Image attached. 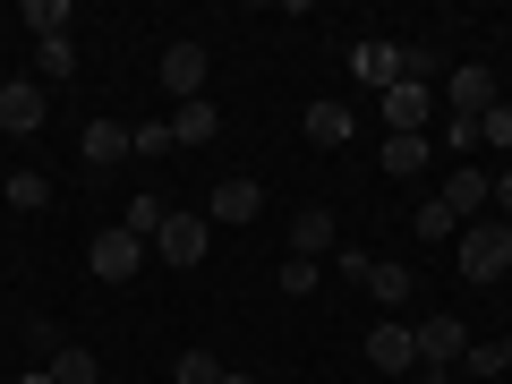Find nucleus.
Wrapping results in <instances>:
<instances>
[{
  "mask_svg": "<svg viewBox=\"0 0 512 384\" xmlns=\"http://www.w3.org/2000/svg\"><path fill=\"white\" fill-rule=\"evenodd\" d=\"M86 265H94V282H128L137 265H146V239H137V231H94Z\"/></svg>",
  "mask_w": 512,
  "mask_h": 384,
  "instance_id": "6e6552de",
  "label": "nucleus"
},
{
  "mask_svg": "<svg viewBox=\"0 0 512 384\" xmlns=\"http://www.w3.org/2000/svg\"><path fill=\"white\" fill-rule=\"evenodd\" d=\"M94 376H103V359H94V350H77V342L52 350V384H94Z\"/></svg>",
  "mask_w": 512,
  "mask_h": 384,
  "instance_id": "6ab92c4d",
  "label": "nucleus"
},
{
  "mask_svg": "<svg viewBox=\"0 0 512 384\" xmlns=\"http://www.w3.org/2000/svg\"><path fill=\"white\" fill-rule=\"evenodd\" d=\"M504 376H512V333H504Z\"/></svg>",
  "mask_w": 512,
  "mask_h": 384,
  "instance_id": "c9c22d12",
  "label": "nucleus"
},
{
  "mask_svg": "<svg viewBox=\"0 0 512 384\" xmlns=\"http://www.w3.org/2000/svg\"><path fill=\"white\" fill-rule=\"evenodd\" d=\"M376 103H384V128H393V137H427V120H436L444 94H436V86H410V77H402V86H384Z\"/></svg>",
  "mask_w": 512,
  "mask_h": 384,
  "instance_id": "7ed1b4c3",
  "label": "nucleus"
},
{
  "mask_svg": "<svg viewBox=\"0 0 512 384\" xmlns=\"http://www.w3.org/2000/svg\"><path fill=\"white\" fill-rule=\"evenodd\" d=\"M410 231H419V239H461V222H453V214H444V205H436V197H427V205H419V214H410Z\"/></svg>",
  "mask_w": 512,
  "mask_h": 384,
  "instance_id": "bb28decb",
  "label": "nucleus"
},
{
  "mask_svg": "<svg viewBox=\"0 0 512 384\" xmlns=\"http://www.w3.org/2000/svg\"><path fill=\"white\" fill-rule=\"evenodd\" d=\"M163 94H180V103L205 94V43H171L163 52Z\"/></svg>",
  "mask_w": 512,
  "mask_h": 384,
  "instance_id": "1a4fd4ad",
  "label": "nucleus"
},
{
  "mask_svg": "<svg viewBox=\"0 0 512 384\" xmlns=\"http://www.w3.org/2000/svg\"><path fill=\"white\" fill-rule=\"evenodd\" d=\"M495 214H512V171H495Z\"/></svg>",
  "mask_w": 512,
  "mask_h": 384,
  "instance_id": "2f4dec72",
  "label": "nucleus"
},
{
  "mask_svg": "<svg viewBox=\"0 0 512 384\" xmlns=\"http://www.w3.org/2000/svg\"><path fill=\"white\" fill-rule=\"evenodd\" d=\"M43 111H52V94H43L35 77H9V86H0V137H35Z\"/></svg>",
  "mask_w": 512,
  "mask_h": 384,
  "instance_id": "0eeeda50",
  "label": "nucleus"
},
{
  "mask_svg": "<svg viewBox=\"0 0 512 384\" xmlns=\"http://www.w3.org/2000/svg\"><path fill=\"white\" fill-rule=\"evenodd\" d=\"M9 384H52V367H26V376H9Z\"/></svg>",
  "mask_w": 512,
  "mask_h": 384,
  "instance_id": "f704fd0d",
  "label": "nucleus"
},
{
  "mask_svg": "<svg viewBox=\"0 0 512 384\" xmlns=\"http://www.w3.org/2000/svg\"><path fill=\"white\" fill-rule=\"evenodd\" d=\"M350 77H359L367 94H384V86H402V77H410V52H402V43H384V35H367V43H350Z\"/></svg>",
  "mask_w": 512,
  "mask_h": 384,
  "instance_id": "20e7f679",
  "label": "nucleus"
},
{
  "mask_svg": "<svg viewBox=\"0 0 512 384\" xmlns=\"http://www.w3.org/2000/svg\"><path fill=\"white\" fill-rule=\"evenodd\" d=\"M461 367H470V376H504V342H487V350H461Z\"/></svg>",
  "mask_w": 512,
  "mask_h": 384,
  "instance_id": "c756f323",
  "label": "nucleus"
},
{
  "mask_svg": "<svg viewBox=\"0 0 512 384\" xmlns=\"http://www.w3.org/2000/svg\"><path fill=\"white\" fill-rule=\"evenodd\" d=\"M410 342H419V367H461V325L453 316H427V325H410Z\"/></svg>",
  "mask_w": 512,
  "mask_h": 384,
  "instance_id": "9d476101",
  "label": "nucleus"
},
{
  "mask_svg": "<svg viewBox=\"0 0 512 384\" xmlns=\"http://www.w3.org/2000/svg\"><path fill=\"white\" fill-rule=\"evenodd\" d=\"M77 154H86V171H111L128 154V128L120 120H86V137H77Z\"/></svg>",
  "mask_w": 512,
  "mask_h": 384,
  "instance_id": "f8f14e48",
  "label": "nucleus"
},
{
  "mask_svg": "<svg viewBox=\"0 0 512 384\" xmlns=\"http://www.w3.org/2000/svg\"><path fill=\"white\" fill-rule=\"evenodd\" d=\"M367 367H384V376H402V367H419V342H410V325H393V316H384V325L367 333Z\"/></svg>",
  "mask_w": 512,
  "mask_h": 384,
  "instance_id": "9b49d317",
  "label": "nucleus"
},
{
  "mask_svg": "<svg viewBox=\"0 0 512 384\" xmlns=\"http://www.w3.org/2000/svg\"><path fill=\"white\" fill-rule=\"evenodd\" d=\"M478 146H487V154H512V103H495L487 120H478Z\"/></svg>",
  "mask_w": 512,
  "mask_h": 384,
  "instance_id": "a878e982",
  "label": "nucleus"
},
{
  "mask_svg": "<svg viewBox=\"0 0 512 384\" xmlns=\"http://www.w3.org/2000/svg\"><path fill=\"white\" fill-rule=\"evenodd\" d=\"M163 222H171V205H163V197H154V188H146V197H128L120 231H137V239H146V248H154V231H163Z\"/></svg>",
  "mask_w": 512,
  "mask_h": 384,
  "instance_id": "a211bd4d",
  "label": "nucleus"
},
{
  "mask_svg": "<svg viewBox=\"0 0 512 384\" xmlns=\"http://www.w3.org/2000/svg\"><path fill=\"white\" fill-rule=\"evenodd\" d=\"M222 384H265V376H248V367H222Z\"/></svg>",
  "mask_w": 512,
  "mask_h": 384,
  "instance_id": "72a5a7b5",
  "label": "nucleus"
},
{
  "mask_svg": "<svg viewBox=\"0 0 512 384\" xmlns=\"http://www.w3.org/2000/svg\"><path fill=\"white\" fill-rule=\"evenodd\" d=\"M333 265H342V282H359V291H367V274H376V256H367V248H342Z\"/></svg>",
  "mask_w": 512,
  "mask_h": 384,
  "instance_id": "7c9ffc66",
  "label": "nucleus"
},
{
  "mask_svg": "<svg viewBox=\"0 0 512 384\" xmlns=\"http://www.w3.org/2000/svg\"><path fill=\"white\" fill-rule=\"evenodd\" d=\"M316 291V265L308 256H282V299H308Z\"/></svg>",
  "mask_w": 512,
  "mask_h": 384,
  "instance_id": "cd10ccee",
  "label": "nucleus"
},
{
  "mask_svg": "<svg viewBox=\"0 0 512 384\" xmlns=\"http://www.w3.org/2000/svg\"><path fill=\"white\" fill-rule=\"evenodd\" d=\"M256 205H265V188H256V180H222L214 205H205V222H256Z\"/></svg>",
  "mask_w": 512,
  "mask_h": 384,
  "instance_id": "ddd939ff",
  "label": "nucleus"
},
{
  "mask_svg": "<svg viewBox=\"0 0 512 384\" xmlns=\"http://www.w3.org/2000/svg\"><path fill=\"white\" fill-rule=\"evenodd\" d=\"M384 171H393V180L427 171V137H384Z\"/></svg>",
  "mask_w": 512,
  "mask_h": 384,
  "instance_id": "4be33fe9",
  "label": "nucleus"
},
{
  "mask_svg": "<svg viewBox=\"0 0 512 384\" xmlns=\"http://www.w3.org/2000/svg\"><path fill=\"white\" fill-rule=\"evenodd\" d=\"M325 248H333V214H325V205H308V214L291 222V256H308V265H316Z\"/></svg>",
  "mask_w": 512,
  "mask_h": 384,
  "instance_id": "f3484780",
  "label": "nucleus"
},
{
  "mask_svg": "<svg viewBox=\"0 0 512 384\" xmlns=\"http://www.w3.org/2000/svg\"><path fill=\"white\" fill-rule=\"evenodd\" d=\"M350 128H359V120H350V103H333V94H325V103H308V137H316V146H350Z\"/></svg>",
  "mask_w": 512,
  "mask_h": 384,
  "instance_id": "2eb2a0df",
  "label": "nucleus"
},
{
  "mask_svg": "<svg viewBox=\"0 0 512 384\" xmlns=\"http://www.w3.org/2000/svg\"><path fill=\"white\" fill-rule=\"evenodd\" d=\"M410 291H419V274H410V265H376V274H367V299H384V308H402Z\"/></svg>",
  "mask_w": 512,
  "mask_h": 384,
  "instance_id": "412c9836",
  "label": "nucleus"
},
{
  "mask_svg": "<svg viewBox=\"0 0 512 384\" xmlns=\"http://www.w3.org/2000/svg\"><path fill=\"white\" fill-rule=\"evenodd\" d=\"M419 384H453V367H419Z\"/></svg>",
  "mask_w": 512,
  "mask_h": 384,
  "instance_id": "473e14b6",
  "label": "nucleus"
},
{
  "mask_svg": "<svg viewBox=\"0 0 512 384\" xmlns=\"http://www.w3.org/2000/svg\"><path fill=\"white\" fill-rule=\"evenodd\" d=\"M444 111H453V120H487V111L495 103H504V94H495V69H487V60H470V69H453V77H444Z\"/></svg>",
  "mask_w": 512,
  "mask_h": 384,
  "instance_id": "f03ea898",
  "label": "nucleus"
},
{
  "mask_svg": "<svg viewBox=\"0 0 512 384\" xmlns=\"http://www.w3.org/2000/svg\"><path fill=\"white\" fill-rule=\"evenodd\" d=\"M26 26H35V43L69 35V0H26Z\"/></svg>",
  "mask_w": 512,
  "mask_h": 384,
  "instance_id": "5701e85b",
  "label": "nucleus"
},
{
  "mask_svg": "<svg viewBox=\"0 0 512 384\" xmlns=\"http://www.w3.org/2000/svg\"><path fill=\"white\" fill-rule=\"evenodd\" d=\"M171 376H180V384H222V359H214V350H180Z\"/></svg>",
  "mask_w": 512,
  "mask_h": 384,
  "instance_id": "b1692460",
  "label": "nucleus"
},
{
  "mask_svg": "<svg viewBox=\"0 0 512 384\" xmlns=\"http://www.w3.org/2000/svg\"><path fill=\"white\" fill-rule=\"evenodd\" d=\"M461 282H504L512 274V222H461Z\"/></svg>",
  "mask_w": 512,
  "mask_h": 384,
  "instance_id": "f257e3e1",
  "label": "nucleus"
},
{
  "mask_svg": "<svg viewBox=\"0 0 512 384\" xmlns=\"http://www.w3.org/2000/svg\"><path fill=\"white\" fill-rule=\"evenodd\" d=\"M205 248H214V222H205V214H171L163 231H154V256H163V265H180V274L197 265Z\"/></svg>",
  "mask_w": 512,
  "mask_h": 384,
  "instance_id": "423d86ee",
  "label": "nucleus"
},
{
  "mask_svg": "<svg viewBox=\"0 0 512 384\" xmlns=\"http://www.w3.org/2000/svg\"><path fill=\"white\" fill-rule=\"evenodd\" d=\"M436 205H444L453 222H478V214L495 205V171H478V163H453V180L436 188Z\"/></svg>",
  "mask_w": 512,
  "mask_h": 384,
  "instance_id": "39448f33",
  "label": "nucleus"
},
{
  "mask_svg": "<svg viewBox=\"0 0 512 384\" xmlns=\"http://www.w3.org/2000/svg\"><path fill=\"white\" fill-rule=\"evenodd\" d=\"M69 77H77V43L69 35L35 43V86H69Z\"/></svg>",
  "mask_w": 512,
  "mask_h": 384,
  "instance_id": "dca6fc26",
  "label": "nucleus"
},
{
  "mask_svg": "<svg viewBox=\"0 0 512 384\" xmlns=\"http://www.w3.org/2000/svg\"><path fill=\"white\" fill-rule=\"evenodd\" d=\"M43 197H52L43 171H9V205H18V214H43Z\"/></svg>",
  "mask_w": 512,
  "mask_h": 384,
  "instance_id": "393cba45",
  "label": "nucleus"
},
{
  "mask_svg": "<svg viewBox=\"0 0 512 384\" xmlns=\"http://www.w3.org/2000/svg\"><path fill=\"white\" fill-rule=\"evenodd\" d=\"M171 137H180V146H214V137H222V111L197 94V103H180V111H171Z\"/></svg>",
  "mask_w": 512,
  "mask_h": 384,
  "instance_id": "4468645a",
  "label": "nucleus"
},
{
  "mask_svg": "<svg viewBox=\"0 0 512 384\" xmlns=\"http://www.w3.org/2000/svg\"><path fill=\"white\" fill-rule=\"evenodd\" d=\"M444 146L470 163V154H478V120H453V111H444Z\"/></svg>",
  "mask_w": 512,
  "mask_h": 384,
  "instance_id": "c85d7f7f",
  "label": "nucleus"
},
{
  "mask_svg": "<svg viewBox=\"0 0 512 384\" xmlns=\"http://www.w3.org/2000/svg\"><path fill=\"white\" fill-rule=\"evenodd\" d=\"M128 154H146V163H163V154H180V137H171V120H137V128H128Z\"/></svg>",
  "mask_w": 512,
  "mask_h": 384,
  "instance_id": "aec40b11",
  "label": "nucleus"
}]
</instances>
